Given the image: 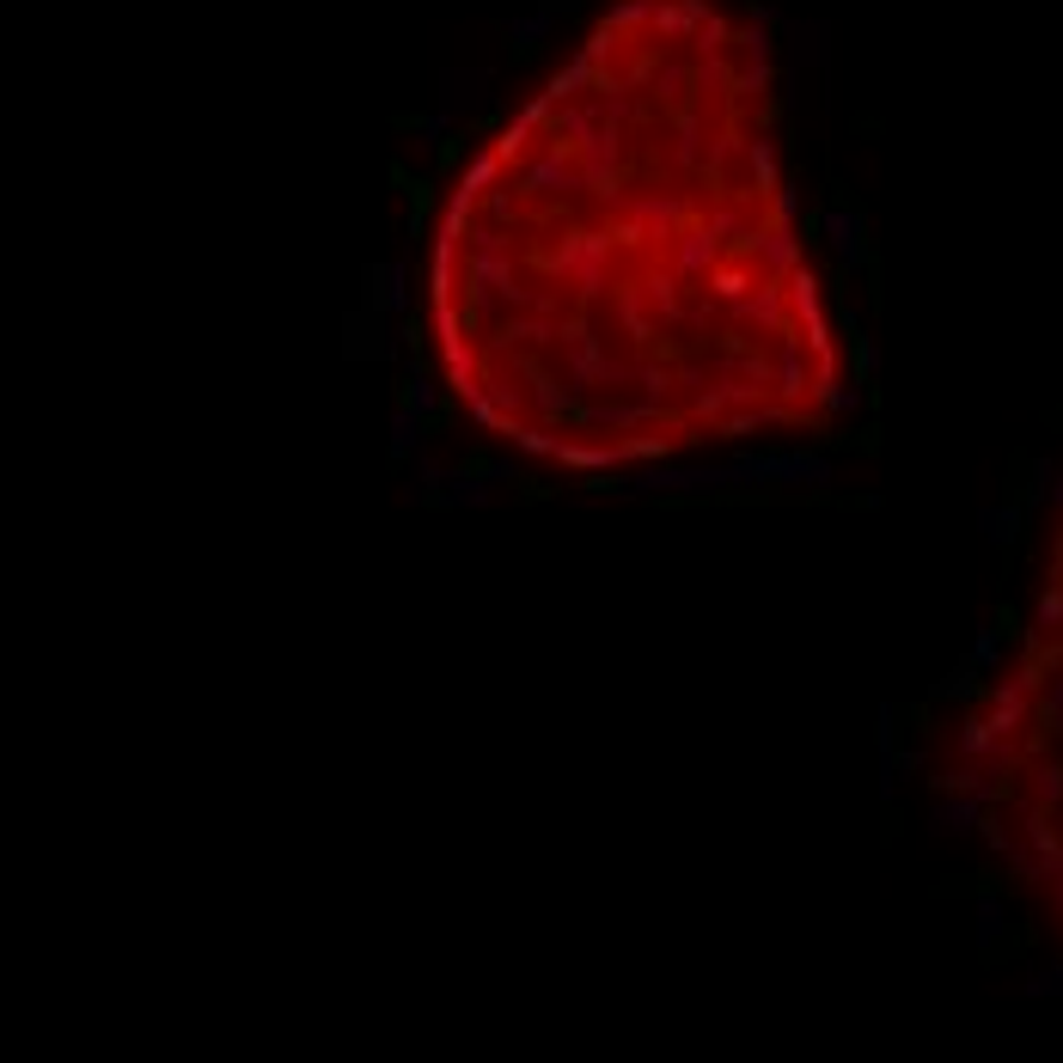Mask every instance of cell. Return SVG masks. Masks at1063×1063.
Instances as JSON below:
<instances>
[{"instance_id":"obj_1","label":"cell","mask_w":1063,"mask_h":1063,"mask_svg":"<svg viewBox=\"0 0 1063 1063\" xmlns=\"http://www.w3.org/2000/svg\"><path fill=\"white\" fill-rule=\"evenodd\" d=\"M440 380L568 471L819 434L843 354L727 0H617L453 178L428 251Z\"/></svg>"}]
</instances>
